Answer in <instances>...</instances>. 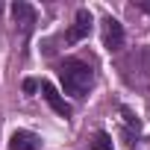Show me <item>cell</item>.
<instances>
[{
  "label": "cell",
  "instance_id": "1",
  "mask_svg": "<svg viewBox=\"0 0 150 150\" xmlns=\"http://www.w3.org/2000/svg\"><path fill=\"white\" fill-rule=\"evenodd\" d=\"M59 80H62L65 94L83 100V97L91 91V86H94V71H91V65L83 62V59H65V62L59 65Z\"/></svg>",
  "mask_w": 150,
  "mask_h": 150
},
{
  "label": "cell",
  "instance_id": "2",
  "mask_svg": "<svg viewBox=\"0 0 150 150\" xmlns=\"http://www.w3.org/2000/svg\"><path fill=\"white\" fill-rule=\"evenodd\" d=\"M12 18H15V24H18V30H21L24 35H30L33 27L38 24L35 9H33L30 3H24V0H15V3H12Z\"/></svg>",
  "mask_w": 150,
  "mask_h": 150
},
{
  "label": "cell",
  "instance_id": "3",
  "mask_svg": "<svg viewBox=\"0 0 150 150\" xmlns=\"http://www.w3.org/2000/svg\"><path fill=\"white\" fill-rule=\"evenodd\" d=\"M41 97L47 100V106H50L59 118H71V115H74L71 103H65V97H62V94L56 91V86H53V83H47V80L41 83Z\"/></svg>",
  "mask_w": 150,
  "mask_h": 150
},
{
  "label": "cell",
  "instance_id": "4",
  "mask_svg": "<svg viewBox=\"0 0 150 150\" xmlns=\"http://www.w3.org/2000/svg\"><path fill=\"white\" fill-rule=\"evenodd\" d=\"M88 33H91V12L88 9H80L77 18H74V24H71V30L65 33V41L68 44H77V41L88 38Z\"/></svg>",
  "mask_w": 150,
  "mask_h": 150
},
{
  "label": "cell",
  "instance_id": "5",
  "mask_svg": "<svg viewBox=\"0 0 150 150\" xmlns=\"http://www.w3.org/2000/svg\"><path fill=\"white\" fill-rule=\"evenodd\" d=\"M103 47H106L109 53L124 47V27H121V21H115L112 15L103 18Z\"/></svg>",
  "mask_w": 150,
  "mask_h": 150
},
{
  "label": "cell",
  "instance_id": "6",
  "mask_svg": "<svg viewBox=\"0 0 150 150\" xmlns=\"http://www.w3.org/2000/svg\"><path fill=\"white\" fill-rule=\"evenodd\" d=\"M41 147V138L30 129H15L9 135V150H38Z\"/></svg>",
  "mask_w": 150,
  "mask_h": 150
},
{
  "label": "cell",
  "instance_id": "7",
  "mask_svg": "<svg viewBox=\"0 0 150 150\" xmlns=\"http://www.w3.org/2000/svg\"><path fill=\"white\" fill-rule=\"evenodd\" d=\"M91 147H94V150H112V138H109L106 132H97V135L91 138Z\"/></svg>",
  "mask_w": 150,
  "mask_h": 150
},
{
  "label": "cell",
  "instance_id": "8",
  "mask_svg": "<svg viewBox=\"0 0 150 150\" xmlns=\"http://www.w3.org/2000/svg\"><path fill=\"white\" fill-rule=\"evenodd\" d=\"M35 88H38V83H35V80H24V91H27V94H33Z\"/></svg>",
  "mask_w": 150,
  "mask_h": 150
},
{
  "label": "cell",
  "instance_id": "9",
  "mask_svg": "<svg viewBox=\"0 0 150 150\" xmlns=\"http://www.w3.org/2000/svg\"><path fill=\"white\" fill-rule=\"evenodd\" d=\"M138 6H141V9H144V12L150 15V0H141V3H138Z\"/></svg>",
  "mask_w": 150,
  "mask_h": 150
},
{
  "label": "cell",
  "instance_id": "10",
  "mask_svg": "<svg viewBox=\"0 0 150 150\" xmlns=\"http://www.w3.org/2000/svg\"><path fill=\"white\" fill-rule=\"evenodd\" d=\"M0 9H3V3H0Z\"/></svg>",
  "mask_w": 150,
  "mask_h": 150
}]
</instances>
